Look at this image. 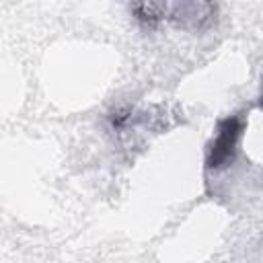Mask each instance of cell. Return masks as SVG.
Returning <instances> with one entry per match:
<instances>
[{
  "instance_id": "obj_1",
  "label": "cell",
  "mask_w": 263,
  "mask_h": 263,
  "mask_svg": "<svg viewBox=\"0 0 263 263\" xmlns=\"http://www.w3.org/2000/svg\"><path fill=\"white\" fill-rule=\"evenodd\" d=\"M242 134V119L240 117H226L218 123V132L216 138L210 146V154L205 160L208 168H220L226 166L236 152L238 146V138Z\"/></svg>"
}]
</instances>
